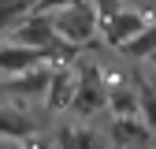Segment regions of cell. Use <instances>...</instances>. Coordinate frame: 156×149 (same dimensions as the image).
<instances>
[{
    "instance_id": "6da1fadb",
    "label": "cell",
    "mask_w": 156,
    "mask_h": 149,
    "mask_svg": "<svg viewBox=\"0 0 156 149\" xmlns=\"http://www.w3.org/2000/svg\"><path fill=\"white\" fill-rule=\"evenodd\" d=\"M48 19H52L56 37H60V41H67V45H74V49L86 45V41H93L97 30H101V15L93 11L89 0H74V4H67V8H60V11H52Z\"/></svg>"
},
{
    "instance_id": "7a4b0ae2",
    "label": "cell",
    "mask_w": 156,
    "mask_h": 149,
    "mask_svg": "<svg viewBox=\"0 0 156 149\" xmlns=\"http://www.w3.org/2000/svg\"><path fill=\"white\" fill-rule=\"evenodd\" d=\"M108 108V89H104V78L97 67H86L82 78L74 86V97H71V112L74 116H97V112Z\"/></svg>"
},
{
    "instance_id": "3957f363",
    "label": "cell",
    "mask_w": 156,
    "mask_h": 149,
    "mask_svg": "<svg viewBox=\"0 0 156 149\" xmlns=\"http://www.w3.org/2000/svg\"><path fill=\"white\" fill-rule=\"evenodd\" d=\"M145 26H149V19H145V11H138V8H119L115 15L101 19V34H104V41H108L112 49H123L130 37H138Z\"/></svg>"
},
{
    "instance_id": "277c9868",
    "label": "cell",
    "mask_w": 156,
    "mask_h": 149,
    "mask_svg": "<svg viewBox=\"0 0 156 149\" xmlns=\"http://www.w3.org/2000/svg\"><path fill=\"white\" fill-rule=\"evenodd\" d=\"M56 41V30H52V19L48 15H23L19 19V26L11 30V45H23V49H37V52H45L48 45Z\"/></svg>"
},
{
    "instance_id": "5b68a950",
    "label": "cell",
    "mask_w": 156,
    "mask_h": 149,
    "mask_svg": "<svg viewBox=\"0 0 156 149\" xmlns=\"http://www.w3.org/2000/svg\"><path fill=\"white\" fill-rule=\"evenodd\" d=\"M52 149H108V145H104V138L97 134L93 127L67 119V123L56 127V145Z\"/></svg>"
},
{
    "instance_id": "8992f818",
    "label": "cell",
    "mask_w": 156,
    "mask_h": 149,
    "mask_svg": "<svg viewBox=\"0 0 156 149\" xmlns=\"http://www.w3.org/2000/svg\"><path fill=\"white\" fill-rule=\"evenodd\" d=\"M108 138L119 149H149L152 145V134H149V127L141 119H112Z\"/></svg>"
},
{
    "instance_id": "52a82bcc",
    "label": "cell",
    "mask_w": 156,
    "mask_h": 149,
    "mask_svg": "<svg viewBox=\"0 0 156 149\" xmlns=\"http://www.w3.org/2000/svg\"><path fill=\"white\" fill-rule=\"evenodd\" d=\"M48 78H52V71H48V67H34V71L15 74V78L0 82V86H4V93H8V97H45Z\"/></svg>"
},
{
    "instance_id": "ba28073f",
    "label": "cell",
    "mask_w": 156,
    "mask_h": 149,
    "mask_svg": "<svg viewBox=\"0 0 156 149\" xmlns=\"http://www.w3.org/2000/svg\"><path fill=\"white\" fill-rule=\"evenodd\" d=\"M41 64H45V52H37V49H23V45H4L0 49V71L11 74V78L41 67Z\"/></svg>"
},
{
    "instance_id": "9c48e42d",
    "label": "cell",
    "mask_w": 156,
    "mask_h": 149,
    "mask_svg": "<svg viewBox=\"0 0 156 149\" xmlns=\"http://www.w3.org/2000/svg\"><path fill=\"white\" fill-rule=\"evenodd\" d=\"M34 119L23 108H0V142H26L34 138Z\"/></svg>"
},
{
    "instance_id": "30bf717a",
    "label": "cell",
    "mask_w": 156,
    "mask_h": 149,
    "mask_svg": "<svg viewBox=\"0 0 156 149\" xmlns=\"http://www.w3.org/2000/svg\"><path fill=\"white\" fill-rule=\"evenodd\" d=\"M71 97H74V78L67 67H56L52 78H48V89H45V108L48 112H60V108H71Z\"/></svg>"
},
{
    "instance_id": "8fae6325",
    "label": "cell",
    "mask_w": 156,
    "mask_h": 149,
    "mask_svg": "<svg viewBox=\"0 0 156 149\" xmlns=\"http://www.w3.org/2000/svg\"><path fill=\"white\" fill-rule=\"evenodd\" d=\"M134 93H138V112H141V123L149 127V134H156V82L149 74H134Z\"/></svg>"
},
{
    "instance_id": "7c38bea8",
    "label": "cell",
    "mask_w": 156,
    "mask_h": 149,
    "mask_svg": "<svg viewBox=\"0 0 156 149\" xmlns=\"http://www.w3.org/2000/svg\"><path fill=\"white\" fill-rule=\"evenodd\" d=\"M108 108L115 112V119H138V93H134L130 86H115L108 89Z\"/></svg>"
},
{
    "instance_id": "4fadbf2b",
    "label": "cell",
    "mask_w": 156,
    "mask_h": 149,
    "mask_svg": "<svg viewBox=\"0 0 156 149\" xmlns=\"http://www.w3.org/2000/svg\"><path fill=\"white\" fill-rule=\"evenodd\" d=\"M123 56H130V60H141V56H156V23H149L138 37H130V41L119 49Z\"/></svg>"
},
{
    "instance_id": "5bb4252c",
    "label": "cell",
    "mask_w": 156,
    "mask_h": 149,
    "mask_svg": "<svg viewBox=\"0 0 156 149\" xmlns=\"http://www.w3.org/2000/svg\"><path fill=\"white\" fill-rule=\"evenodd\" d=\"M34 8H37V0H0V30L19 23V19L30 15Z\"/></svg>"
},
{
    "instance_id": "9a60e30c",
    "label": "cell",
    "mask_w": 156,
    "mask_h": 149,
    "mask_svg": "<svg viewBox=\"0 0 156 149\" xmlns=\"http://www.w3.org/2000/svg\"><path fill=\"white\" fill-rule=\"evenodd\" d=\"M67 4H74V0H37V15H52V11H60V8H67Z\"/></svg>"
},
{
    "instance_id": "2e32d148",
    "label": "cell",
    "mask_w": 156,
    "mask_h": 149,
    "mask_svg": "<svg viewBox=\"0 0 156 149\" xmlns=\"http://www.w3.org/2000/svg\"><path fill=\"white\" fill-rule=\"evenodd\" d=\"M89 4H93V11L101 15V19H108V15L119 11V0H89Z\"/></svg>"
},
{
    "instance_id": "e0dca14e",
    "label": "cell",
    "mask_w": 156,
    "mask_h": 149,
    "mask_svg": "<svg viewBox=\"0 0 156 149\" xmlns=\"http://www.w3.org/2000/svg\"><path fill=\"white\" fill-rule=\"evenodd\" d=\"M0 149H11V145H8V142H0Z\"/></svg>"
},
{
    "instance_id": "ac0fdd59",
    "label": "cell",
    "mask_w": 156,
    "mask_h": 149,
    "mask_svg": "<svg viewBox=\"0 0 156 149\" xmlns=\"http://www.w3.org/2000/svg\"><path fill=\"white\" fill-rule=\"evenodd\" d=\"M149 60H152V64H156V56H149Z\"/></svg>"
}]
</instances>
